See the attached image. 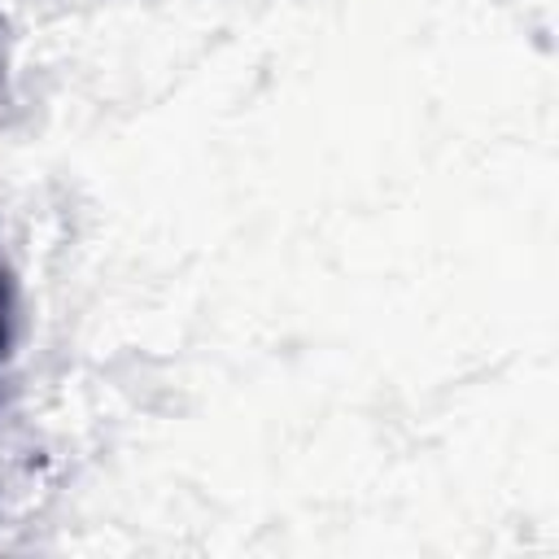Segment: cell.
<instances>
[{"label":"cell","instance_id":"obj_1","mask_svg":"<svg viewBox=\"0 0 559 559\" xmlns=\"http://www.w3.org/2000/svg\"><path fill=\"white\" fill-rule=\"evenodd\" d=\"M13 314H17V293H13V280H9V271L0 262V358L13 345Z\"/></svg>","mask_w":559,"mask_h":559}]
</instances>
